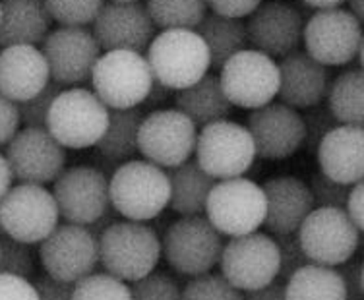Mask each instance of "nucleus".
Segmentation results:
<instances>
[{"mask_svg":"<svg viewBox=\"0 0 364 300\" xmlns=\"http://www.w3.org/2000/svg\"><path fill=\"white\" fill-rule=\"evenodd\" d=\"M198 126L176 109H155L141 119L138 151L146 161L171 168L194 155Z\"/></svg>","mask_w":364,"mask_h":300,"instance_id":"nucleus-11","label":"nucleus"},{"mask_svg":"<svg viewBox=\"0 0 364 300\" xmlns=\"http://www.w3.org/2000/svg\"><path fill=\"white\" fill-rule=\"evenodd\" d=\"M58 210L53 192L41 184L21 182L0 200V227L14 240L36 245L58 225Z\"/></svg>","mask_w":364,"mask_h":300,"instance_id":"nucleus-12","label":"nucleus"},{"mask_svg":"<svg viewBox=\"0 0 364 300\" xmlns=\"http://www.w3.org/2000/svg\"><path fill=\"white\" fill-rule=\"evenodd\" d=\"M144 111L132 109H109V124L101 140L95 144L99 155L112 163H124L138 155V130H140Z\"/></svg>","mask_w":364,"mask_h":300,"instance_id":"nucleus-30","label":"nucleus"},{"mask_svg":"<svg viewBox=\"0 0 364 300\" xmlns=\"http://www.w3.org/2000/svg\"><path fill=\"white\" fill-rule=\"evenodd\" d=\"M223 235L202 215H184L165 230L161 254L181 275H203L218 265Z\"/></svg>","mask_w":364,"mask_h":300,"instance_id":"nucleus-6","label":"nucleus"},{"mask_svg":"<svg viewBox=\"0 0 364 300\" xmlns=\"http://www.w3.org/2000/svg\"><path fill=\"white\" fill-rule=\"evenodd\" d=\"M181 300H242V291L232 286L223 275L208 272L196 275L182 289Z\"/></svg>","mask_w":364,"mask_h":300,"instance_id":"nucleus-36","label":"nucleus"},{"mask_svg":"<svg viewBox=\"0 0 364 300\" xmlns=\"http://www.w3.org/2000/svg\"><path fill=\"white\" fill-rule=\"evenodd\" d=\"M301 117L304 122V146L310 154H314L316 147L323 140L326 134L339 126V122L333 119V114L329 112L328 105H323V103L304 109V114Z\"/></svg>","mask_w":364,"mask_h":300,"instance_id":"nucleus-40","label":"nucleus"},{"mask_svg":"<svg viewBox=\"0 0 364 300\" xmlns=\"http://www.w3.org/2000/svg\"><path fill=\"white\" fill-rule=\"evenodd\" d=\"M328 109L339 124H364V74L363 68L341 72L329 82Z\"/></svg>","mask_w":364,"mask_h":300,"instance_id":"nucleus-32","label":"nucleus"},{"mask_svg":"<svg viewBox=\"0 0 364 300\" xmlns=\"http://www.w3.org/2000/svg\"><path fill=\"white\" fill-rule=\"evenodd\" d=\"M72 300H130V291L111 273H90L74 283Z\"/></svg>","mask_w":364,"mask_h":300,"instance_id":"nucleus-35","label":"nucleus"},{"mask_svg":"<svg viewBox=\"0 0 364 300\" xmlns=\"http://www.w3.org/2000/svg\"><path fill=\"white\" fill-rule=\"evenodd\" d=\"M194 31L202 37V41L208 47L210 68L213 70H219L231 56L248 49L246 26L245 20L240 18H227V16L208 12Z\"/></svg>","mask_w":364,"mask_h":300,"instance_id":"nucleus-29","label":"nucleus"},{"mask_svg":"<svg viewBox=\"0 0 364 300\" xmlns=\"http://www.w3.org/2000/svg\"><path fill=\"white\" fill-rule=\"evenodd\" d=\"M117 221H119V211L114 210V208L111 205V208H109V210H107L103 215L99 217L97 221H93L91 225H87V230H90L93 237H99V235H101V232H103L107 227H111V225L117 223Z\"/></svg>","mask_w":364,"mask_h":300,"instance_id":"nucleus-51","label":"nucleus"},{"mask_svg":"<svg viewBox=\"0 0 364 300\" xmlns=\"http://www.w3.org/2000/svg\"><path fill=\"white\" fill-rule=\"evenodd\" d=\"M168 178V205L178 215H202L215 178L210 176L196 159L190 157L176 167L165 171Z\"/></svg>","mask_w":364,"mask_h":300,"instance_id":"nucleus-28","label":"nucleus"},{"mask_svg":"<svg viewBox=\"0 0 364 300\" xmlns=\"http://www.w3.org/2000/svg\"><path fill=\"white\" fill-rule=\"evenodd\" d=\"M154 80L178 91L210 72V53L194 29H163L144 53Z\"/></svg>","mask_w":364,"mask_h":300,"instance_id":"nucleus-2","label":"nucleus"},{"mask_svg":"<svg viewBox=\"0 0 364 300\" xmlns=\"http://www.w3.org/2000/svg\"><path fill=\"white\" fill-rule=\"evenodd\" d=\"M53 198L58 217L70 225L87 227L109 208V178L97 167L77 165L56 176Z\"/></svg>","mask_w":364,"mask_h":300,"instance_id":"nucleus-15","label":"nucleus"},{"mask_svg":"<svg viewBox=\"0 0 364 300\" xmlns=\"http://www.w3.org/2000/svg\"><path fill=\"white\" fill-rule=\"evenodd\" d=\"M43 0H0V49L10 45H41L50 31Z\"/></svg>","mask_w":364,"mask_h":300,"instance_id":"nucleus-26","label":"nucleus"},{"mask_svg":"<svg viewBox=\"0 0 364 300\" xmlns=\"http://www.w3.org/2000/svg\"><path fill=\"white\" fill-rule=\"evenodd\" d=\"M130 300H181V286L165 273H147L128 286Z\"/></svg>","mask_w":364,"mask_h":300,"instance_id":"nucleus-37","label":"nucleus"},{"mask_svg":"<svg viewBox=\"0 0 364 300\" xmlns=\"http://www.w3.org/2000/svg\"><path fill=\"white\" fill-rule=\"evenodd\" d=\"M20 111L18 103L6 99L0 93V146H6L14 138V134L20 130Z\"/></svg>","mask_w":364,"mask_h":300,"instance_id":"nucleus-44","label":"nucleus"},{"mask_svg":"<svg viewBox=\"0 0 364 300\" xmlns=\"http://www.w3.org/2000/svg\"><path fill=\"white\" fill-rule=\"evenodd\" d=\"M287 300H347L343 277L336 267L309 264L285 283Z\"/></svg>","mask_w":364,"mask_h":300,"instance_id":"nucleus-31","label":"nucleus"},{"mask_svg":"<svg viewBox=\"0 0 364 300\" xmlns=\"http://www.w3.org/2000/svg\"><path fill=\"white\" fill-rule=\"evenodd\" d=\"M266 198V229L273 235H291L296 232L301 223L314 210V200L309 184L296 176H277L264 182Z\"/></svg>","mask_w":364,"mask_h":300,"instance_id":"nucleus-24","label":"nucleus"},{"mask_svg":"<svg viewBox=\"0 0 364 300\" xmlns=\"http://www.w3.org/2000/svg\"><path fill=\"white\" fill-rule=\"evenodd\" d=\"M302 43L304 50L323 66H345L364 47L363 21L343 8L318 10L304 23Z\"/></svg>","mask_w":364,"mask_h":300,"instance_id":"nucleus-13","label":"nucleus"},{"mask_svg":"<svg viewBox=\"0 0 364 300\" xmlns=\"http://www.w3.org/2000/svg\"><path fill=\"white\" fill-rule=\"evenodd\" d=\"M41 53L49 66L50 80L63 87H74L90 82L93 66L103 50L90 29L60 26L43 39Z\"/></svg>","mask_w":364,"mask_h":300,"instance_id":"nucleus-17","label":"nucleus"},{"mask_svg":"<svg viewBox=\"0 0 364 300\" xmlns=\"http://www.w3.org/2000/svg\"><path fill=\"white\" fill-rule=\"evenodd\" d=\"M273 240L277 245V252H279V272L277 277L281 283H287V279L293 275L294 272H299L304 265L312 264L306 254L302 252L301 245H299V238L296 232L291 235H273Z\"/></svg>","mask_w":364,"mask_h":300,"instance_id":"nucleus-41","label":"nucleus"},{"mask_svg":"<svg viewBox=\"0 0 364 300\" xmlns=\"http://www.w3.org/2000/svg\"><path fill=\"white\" fill-rule=\"evenodd\" d=\"M277 97L281 99V103L293 107L296 111H304L318 103H323L331 76L328 66L314 60L306 50L296 49L283 56L281 63H277Z\"/></svg>","mask_w":364,"mask_h":300,"instance_id":"nucleus-22","label":"nucleus"},{"mask_svg":"<svg viewBox=\"0 0 364 300\" xmlns=\"http://www.w3.org/2000/svg\"><path fill=\"white\" fill-rule=\"evenodd\" d=\"M12 182H14V176H12V171H10V165L4 155L0 154V200L6 195V192L12 188Z\"/></svg>","mask_w":364,"mask_h":300,"instance_id":"nucleus-52","label":"nucleus"},{"mask_svg":"<svg viewBox=\"0 0 364 300\" xmlns=\"http://www.w3.org/2000/svg\"><path fill=\"white\" fill-rule=\"evenodd\" d=\"M109 124V107L90 90H63L50 103L45 128L63 147L85 149L101 140Z\"/></svg>","mask_w":364,"mask_h":300,"instance_id":"nucleus-4","label":"nucleus"},{"mask_svg":"<svg viewBox=\"0 0 364 300\" xmlns=\"http://www.w3.org/2000/svg\"><path fill=\"white\" fill-rule=\"evenodd\" d=\"M363 232L345 210L314 208L302 221L296 238L312 264L337 267L353 258Z\"/></svg>","mask_w":364,"mask_h":300,"instance_id":"nucleus-8","label":"nucleus"},{"mask_svg":"<svg viewBox=\"0 0 364 300\" xmlns=\"http://www.w3.org/2000/svg\"><path fill=\"white\" fill-rule=\"evenodd\" d=\"M320 173L345 184H357L364 178V128L336 126L316 147Z\"/></svg>","mask_w":364,"mask_h":300,"instance_id":"nucleus-25","label":"nucleus"},{"mask_svg":"<svg viewBox=\"0 0 364 300\" xmlns=\"http://www.w3.org/2000/svg\"><path fill=\"white\" fill-rule=\"evenodd\" d=\"M31 285L36 289L37 300H72L74 283H64L50 275H45Z\"/></svg>","mask_w":364,"mask_h":300,"instance_id":"nucleus-46","label":"nucleus"},{"mask_svg":"<svg viewBox=\"0 0 364 300\" xmlns=\"http://www.w3.org/2000/svg\"><path fill=\"white\" fill-rule=\"evenodd\" d=\"M0 235H4V230H2V227H0Z\"/></svg>","mask_w":364,"mask_h":300,"instance_id":"nucleus-56","label":"nucleus"},{"mask_svg":"<svg viewBox=\"0 0 364 300\" xmlns=\"http://www.w3.org/2000/svg\"><path fill=\"white\" fill-rule=\"evenodd\" d=\"M219 84L232 107L258 109L272 103L279 90V70L272 56L245 49L219 68Z\"/></svg>","mask_w":364,"mask_h":300,"instance_id":"nucleus-10","label":"nucleus"},{"mask_svg":"<svg viewBox=\"0 0 364 300\" xmlns=\"http://www.w3.org/2000/svg\"><path fill=\"white\" fill-rule=\"evenodd\" d=\"M246 130L250 132L256 157L283 161L304 146V122L301 112L285 103H267L252 109Z\"/></svg>","mask_w":364,"mask_h":300,"instance_id":"nucleus-19","label":"nucleus"},{"mask_svg":"<svg viewBox=\"0 0 364 300\" xmlns=\"http://www.w3.org/2000/svg\"><path fill=\"white\" fill-rule=\"evenodd\" d=\"M246 18V37L252 49L272 58H283L289 53L301 49L304 20L301 12L287 2H262Z\"/></svg>","mask_w":364,"mask_h":300,"instance_id":"nucleus-21","label":"nucleus"},{"mask_svg":"<svg viewBox=\"0 0 364 300\" xmlns=\"http://www.w3.org/2000/svg\"><path fill=\"white\" fill-rule=\"evenodd\" d=\"M242 300H287L285 299V285L283 283H269L262 289L246 291Z\"/></svg>","mask_w":364,"mask_h":300,"instance_id":"nucleus-49","label":"nucleus"},{"mask_svg":"<svg viewBox=\"0 0 364 300\" xmlns=\"http://www.w3.org/2000/svg\"><path fill=\"white\" fill-rule=\"evenodd\" d=\"M304 4L316 8V10H328V8H341L347 0H302Z\"/></svg>","mask_w":364,"mask_h":300,"instance_id":"nucleus-53","label":"nucleus"},{"mask_svg":"<svg viewBox=\"0 0 364 300\" xmlns=\"http://www.w3.org/2000/svg\"><path fill=\"white\" fill-rule=\"evenodd\" d=\"M93 93L109 109H132L144 103L154 84L146 56L132 50L101 53L91 72Z\"/></svg>","mask_w":364,"mask_h":300,"instance_id":"nucleus-5","label":"nucleus"},{"mask_svg":"<svg viewBox=\"0 0 364 300\" xmlns=\"http://www.w3.org/2000/svg\"><path fill=\"white\" fill-rule=\"evenodd\" d=\"M168 178L165 168L149 161L130 159L114 168L109 181V200L128 221H151L168 205Z\"/></svg>","mask_w":364,"mask_h":300,"instance_id":"nucleus-1","label":"nucleus"},{"mask_svg":"<svg viewBox=\"0 0 364 300\" xmlns=\"http://www.w3.org/2000/svg\"><path fill=\"white\" fill-rule=\"evenodd\" d=\"M91 33L107 50H132L144 55L157 36V28L141 2H105L93 20Z\"/></svg>","mask_w":364,"mask_h":300,"instance_id":"nucleus-20","label":"nucleus"},{"mask_svg":"<svg viewBox=\"0 0 364 300\" xmlns=\"http://www.w3.org/2000/svg\"><path fill=\"white\" fill-rule=\"evenodd\" d=\"M205 2L213 14L245 20L246 16L252 14L264 0H205Z\"/></svg>","mask_w":364,"mask_h":300,"instance_id":"nucleus-45","label":"nucleus"},{"mask_svg":"<svg viewBox=\"0 0 364 300\" xmlns=\"http://www.w3.org/2000/svg\"><path fill=\"white\" fill-rule=\"evenodd\" d=\"M345 267L337 269L339 275L343 277L345 293H347V300H364V265L363 262L357 264H341Z\"/></svg>","mask_w":364,"mask_h":300,"instance_id":"nucleus-47","label":"nucleus"},{"mask_svg":"<svg viewBox=\"0 0 364 300\" xmlns=\"http://www.w3.org/2000/svg\"><path fill=\"white\" fill-rule=\"evenodd\" d=\"M196 161L215 181L245 176L256 159V149L246 126L218 120L202 126L196 140Z\"/></svg>","mask_w":364,"mask_h":300,"instance_id":"nucleus-9","label":"nucleus"},{"mask_svg":"<svg viewBox=\"0 0 364 300\" xmlns=\"http://www.w3.org/2000/svg\"><path fill=\"white\" fill-rule=\"evenodd\" d=\"M176 111L186 114L198 128L211 122L229 119L232 112L231 101L223 93L215 74H205L196 84L175 91Z\"/></svg>","mask_w":364,"mask_h":300,"instance_id":"nucleus-27","label":"nucleus"},{"mask_svg":"<svg viewBox=\"0 0 364 300\" xmlns=\"http://www.w3.org/2000/svg\"><path fill=\"white\" fill-rule=\"evenodd\" d=\"M6 161L12 176L26 184L55 182L66 165V151L47 128L26 126L6 144Z\"/></svg>","mask_w":364,"mask_h":300,"instance_id":"nucleus-18","label":"nucleus"},{"mask_svg":"<svg viewBox=\"0 0 364 300\" xmlns=\"http://www.w3.org/2000/svg\"><path fill=\"white\" fill-rule=\"evenodd\" d=\"M203 211L223 237H242L258 230L264 223V190L245 176L225 178L213 184Z\"/></svg>","mask_w":364,"mask_h":300,"instance_id":"nucleus-7","label":"nucleus"},{"mask_svg":"<svg viewBox=\"0 0 364 300\" xmlns=\"http://www.w3.org/2000/svg\"><path fill=\"white\" fill-rule=\"evenodd\" d=\"M173 93L175 91L168 90L167 85L159 84L157 80H154V84H151V87H149V93L146 95V99H144V103L141 105L149 107V109H161L165 103H168V99L173 97Z\"/></svg>","mask_w":364,"mask_h":300,"instance_id":"nucleus-50","label":"nucleus"},{"mask_svg":"<svg viewBox=\"0 0 364 300\" xmlns=\"http://www.w3.org/2000/svg\"><path fill=\"white\" fill-rule=\"evenodd\" d=\"M50 20L64 28H85L95 20L105 0H43Z\"/></svg>","mask_w":364,"mask_h":300,"instance_id":"nucleus-34","label":"nucleus"},{"mask_svg":"<svg viewBox=\"0 0 364 300\" xmlns=\"http://www.w3.org/2000/svg\"><path fill=\"white\" fill-rule=\"evenodd\" d=\"M112 2H140V0H112Z\"/></svg>","mask_w":364,"mask_h":300,"instance_id":"nucleus-55","label":"nucleus"},{"mask_svg":"<svg viewBox=\"0 0 364 300\" xmlns=\"http://www.w3.org/2000/svg\"><path fill=\"white\" fill-rule=\"evenodd\" d=\"M0 273L29 279L33 275V258L28 245L0 235Z\"/></svg>","mask_w":364,"mask_h":300,"instance_id":"nucleus-38","label":"nucleus"},{"mask_svg":"<svg viewBox=\"0 0 364 300\" xmlns=\"http://www.w3.org/2000/svg\"><path fill=\"white\" fill-rule=\"evenodd\" d=\"M345 213L350 217V221L355 223L360 232L364 230V184L357 182L353 184L349 195H347V202H345Z\"/></svg>","mask_w":364,"mask_h":300,"instance_id":"nucleus-48","label":"nucleus"},{"mask_svg":"<svg viewBox=\"0 0 364 300\" xmlns=\"http://www.w3.org/2000/svg\"><path fill=\"white\" fill-rule=\"evenodd\" d=\"M0 300H37V293L28 279L0 273Z\"/></svg>","mask_w":364,"mask_h":300,"instance_id":"nucleus-43","label":"nucleus"},{"mask_svg":"<svg viewBox=\"0 0 364 300\" xmlns=\"http://www.w3.org/2000/svg\"><path fill=\"white\" fill-rule=\"evenodd\" d=\"M39 256L50 277L64 283H77L97 267V237L82 225H56L41 240Z\"/></svg>","mask_w":364,"mask_h":300,"instance_id":"nucleus-16","label":"nucleus"},{"mask_svg":"<svg viewBox=\"0 0 364 300\" xmlns=\"http://www.w3.org/2000/svg\"><path fill=\"white\" fill-rule=\"evenodd\" d=\"M63 91V85L55 84L50 80L49 84L45 85L37 95H33L28 101L18 103V111H20L21 124L33 126V128H45L47 122V112L50 109V103L55 101V97Z\"/></svg>","mask_w":364,"mask_h":300,"instance_id":"nucleus-39","label":"nucleus"},{"mask_svg":"<svg viewBox=\"0 0 364 300\" xmlns=\"http://www.w3.org/2000/svg\"><path fill=\"white\" fill-rule=\"evenodd\" d=\"M99 264L120 281H136L151 273L161 258V240L138 221H117L97 237Z\"/></svg>","mask_w":364,"mask_h":300,"instance_id":"nucleus-3","label":"nucleus"},{"mask_svg":"<svg viewBox=\"0 0 364 300\" xmlns=\"http://www.w3.org/2000/svg\"><path fill=\"white\" fill-rule=\"evenodd\" d=\"M146 10L157 29H196L208 14L205 0H146Z\"/></svg>","mask_w":364,"mask_h":300,"instance_id":"nucleus-33","label":"nucleus"},{"mask_svg":"<svg viewBox=\"0 0 364 300\" xmlns=\"http://www.w3.org/2000/svg\"><path fill=\"white\" fill-rule=\"evenodd\" d=\"M347 4H349V12L358 21L364 20V0H347Z\"/></svg>","mask_w":364,"mask_h":300,"instance_id":"nucleus-54","label":"nucleus"},{"mask_svg":"<svg viewBox=\"0 0 364 300\" xmlns=\"http://www.w3.org/2000/svg\"><path fill=\"white\" fill-rule=\"evenodd\" d=\"M50 82L49 66L36 45L0 49V93L14 103L28 101Z\"/></svg>","mask_w":364,"mask_h":300,"instance_id":"nucleus-23","label":"nucleus"},{"mask_svg":"<svg viewBox=\"0 0 364 300\" xmlns=\"http://www.w3.org/2000/svg\"><path fill=\"white\" fill-rule=\"evenodd\" d=\"M221 275L238 291H254L269 285L279 272V252L269 235L248 232L232 237L219 256Z\"/></svg>","mask_w":364,"mask_h":300,"instance_id":"nucleus-14","label":"nucleus"},{"mask_svg":"<svg viewBox=\"0 0 364 300\" xmlns=\"http://www.w3.org/2000/svg\"><path fill=\"white\" fill-rule=\"evenodd\" d=\"M309 188L310 194H312V200H314V205H318V208H339V210H343L353 184L337 182L323 175V173H318V175L312 176Z\"/></svg>","mask_w":364,"mask_h":300,"instance_id":"nucleus-42","label":"nucleus"}]
</instances>
